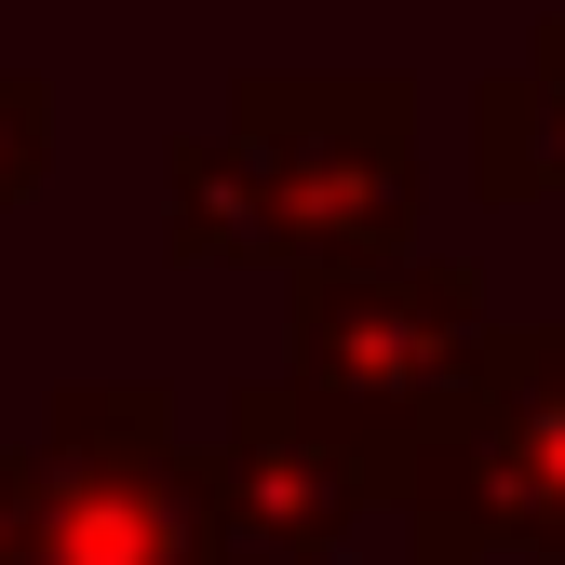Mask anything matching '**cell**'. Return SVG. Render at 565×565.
Segmentation results:
<instances>
[{"label": "cell", "mask_w": 565, "mask_h": 565, "mask_svg": "<svg viewBox=\"0 0 565 565\" xmlns=\"http://www.w3.org/2000/svg\"><path fill=\"white\" fill-rule=\"evenodd\" d=\"M417 230V95L364 67L230 82V108L162 149V243L189 269H364Z\"/></svg>", "instance_id": "obj_1"}, {"label": "cell", "mask_w": 565, "mask_h": 565, "mask_svg": "<svg viewBox=\"0 0 565 565\" xmlns=\"http://www.w3.org/2000/svg\"><path fill=\"white\" fill-rule=\"evenodd\" d=\"M391 512H404L417 565H484V552L565 565V323L484 337L471 391L417 431Z\"/></svg>", "instance_id": "obj_2"}, {"label": "cell", "mask_w": 565, "mask_h": 565, "mask_svg": "<svg viewBox=\"0 0 565 565\" xmlns=\"http://www.w3.org/2000/svg\"><path fill=\"white\" fill-rule=\"evenodd\" d=\"M28 458V565H230L162 377H67Z\"/></svg>", "instance_id": "obj_3"}, {"label": "cell", "mask_w": 565, "mask_h": 565, "mask_svg": "<svg viewBox=\"0 0 565 565\" xmlns=\"http://www.w3.org/2000/svg\"><path fill=\"white\" fill-rule=\"evenodd\" d=\"M484 337H499L484 269L404 243V256H364V269H297V350H282V377L310 404H337L364 445L417 458V431L471 391Z\"/></svg>", "instance_id": "obj_4"}, {"label": "cell", "mask_w": 565, "mask_h": 565, "mask_svg": "<svg viewBox=\"0 0 565 565\" xmlns=\"http://www.w3.org/2000/svg\"><path fill=\"white\" fill-rule=\"evenodd\" d=\"M391 484H404V458L364 445L297 377H243L230 391V445L202 458V499H216V552L230 565H337L364 539V512H391Z\"/></svg>", "instance_id": "obj_5"}, {"label": "cell", "mask_w": 565, "mask_h": 565, "mask_svg": "<svg viewBox=\"0 0 565 565\" xmlns=\"http://www.w3.org/2000/svg\"><path fill=\"white\" fill-rule=\"evenodd\" d=\"M471 175L484 202H565V28H539L512 82L471 95Z\"/></svg>", "instance_id": "obj_6"}, {"label": "cell", "mask_w": 565, "mask_h": 565, "mask_svg": "<svg viewBox=\"0 0 565 565\" xmlns=\"http://www.w3.org/2000/svg\"><path fill=\"white\" fill-rule=\"evenodd\" d=\"M54 175V82L41 67H0V216Z\"/></svg>", "instance_id": "obj_7"}, {"label": "cell", "mask_w": 565, "mask_h": 565, "mask_svg": "<svg viewBox=\"0 0 565 565\" xmlns=\"http://www.w3.org/2000/svg\"><path fill=\"white\" fill-rule=\"evenodd\" d=\"M0 565H28V458L0 445Z\"/></svg>", "instance_id": "obj_8"}]
</instances>
